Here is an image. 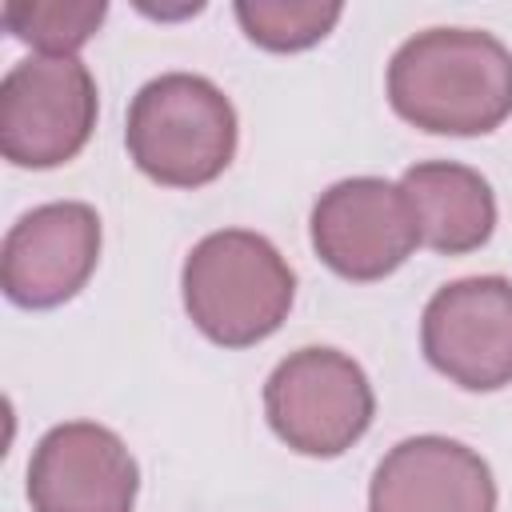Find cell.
Masks as SVG:
<instances>
[{"label":"cell","mask_w":512,"mask_h":512,"mask_svg":"<svg viewBox=\"0 0 512 512\" xmlns=\"http://www.w3.org/2000/svg\"><path fill=\"white\" fill-rule=\"evenodd\" d=\"M264 412L288 448L304 456H340L368 432L376 396L352 356L336 348H300L268 376Z\"/></svg>","instance_id":"cell-4"},{"label":"cell","mask_w":512,"mask_h":512,"mask_svg":"<svg viewBox=\"0 0 512 512\" xmlns=\"http://www.w3.org/2000/svg\"><path fill=\"white\" fill-rule=\"evenodd\" d=\"M368 512H496V480L468 444L412 436L376 464Z\"/></svg>","instance_id":"cell-10"},{"label":"cell","mask_w":512,"mask_h":512,"mask_svg":"<svg viewBox=\"0 0 512 512\" xmlns=\"http://www.w3.org/2000/svg\"><path fill=\"white\" fill-rule=\"evenodd\" d=\"M180 284L192 324L224 348H248L272 336L296 296L288 260L248 228L208 232L188 252Z\"/></svg>","instance_id":"cell-2"},{"label":"cell","mask_w":512,"mask_h":512,"mask_svg":"<svg viewBox=\"0 0 512 512\" xmlns=\"http://www.w3.org/2000/svg\"><path fill=\"white\" fill-rule=\"evenodd\" d=\"M420 244L412 204L400 184L352 176L320 192L312 208V248L344 280H380Z\"/></svg>","instance_id":"cell-7"},{"label":"cell","mask_w":512,"mask_h":512,"mask_svg":"<svg viewBox=\"0 0 512 512\" xmlns=\"http://www.w3.org/2000/svg\"><path fill=\"white\" fill-rule=\"evenodd\" d=\"M96 128V80L76 56H32L0 84V152L20 168L72 160Z\"/></svg>","instance_id":"cell-5"},{"label":"cell","mask_w":512,"mask_h":512,"mask_svg":"<svg viewBox=\"0 0 512 512\" xmlns=\"http://www.w3.org/2000/svg\"><path fill=\"white\" fill-rule=\"evenodd\" d=\"M340 4H320V0H240L236 20L244 36L268 52H300L312 48L332 32L340 20Z\"/></svg>","instance_id":"cell-13"},{"label":"cell","mask_w":512,"mask_h":512,"mask_svg":"<svg viewBox=\"0 0 512 512\" xmlns=\"http://www.w3.org/2000/svg\"><path fill=\"white\" fill-rule=\"evenodd\" d=\"M124 140L136 168L156 184L200 188L232 164L236 112L212 80L164 72L132 96Z\"/></svg>","instance_id":"cell-3"},{"label":"cell","mask_w":512,"mask_h":512,"mask_svg":"<svg viewBox=\"0 0 512 512\" xmlns=\"http://www.w3.org/2000/svg\"><path fill=\"white\" fill-rule=\"evenodd\" d=\"M420 344L432 368L468 392L512 384V280L468 276L444 284L424 308Z\"/></svg>","instance_id":"cell-6"},{"label":"cell","mask_w":512,"mask_h":512,"mask_svg":"<svg viewBox=\"0 0 512 512\" xmlns=\"http://www.w3.org/2000/svg\"><path fill=\"white\" fill-rule=\"evenodd\" d=\"M140 472L124 440L92 420H68L40 436L28 460L32 512H132Z\"/></svg>","instance_id":"cell-9"},{"label":"cell","mask_w":512,"mask_h":512,"mask_svg":"<svg viewBox=\"0 0 512 512\" xmlns=\"http://www.w3.org/2000/svg\"><path fill=\"white\" fill-rule=\"evenodd\" d=\"M104 12L100 0H16L4 8V24L40 56H72L92 40Z\"/></svg>","instance_id":"cell-12"},{"label":"cell","mask_w":512,"mask_h":512,"mask_svg":"<svg viewBox=\"0 0 512 512\" xmlns=\"http://www.w3.org/2000/svg\"><path fill=\"white\" fill-rule=\"evenodd\" d=\"M392 108L436 136H484L512 116V52L480 28H428L388 64Z\"/></svg>","instance_id":"cell-1"},{"label":"cell","mask_w":512,"mask_h":512,"mask_svg":"<svg viewBox=\"0 0 512 512\" xmlns=\"http://www.w3.org/2000/svg\"><path fill=\"white\" fill-rule=\"evenodd\" d=\"M420 244L444 256H460L480 248L496 228V196L488 180L456 160H424L412 164L400 180Z\"/></svg>","instance_id":"cell-11"},{"label":"cell","mask_w":512,"mask_h":512,"mask_svg":"<svg viewBox=\"0 0 512 512\" xmlns=\"http://www.w3.org/2000/svg\"><path fill=\"white\" fill-rule=\"evenodd\" d=\"M100 260V216L92 204L56 200L24 212L0 252V280L20 308H56L72 300Z\"/></svg>","instance_id":"cell-8"}]
</instances>
